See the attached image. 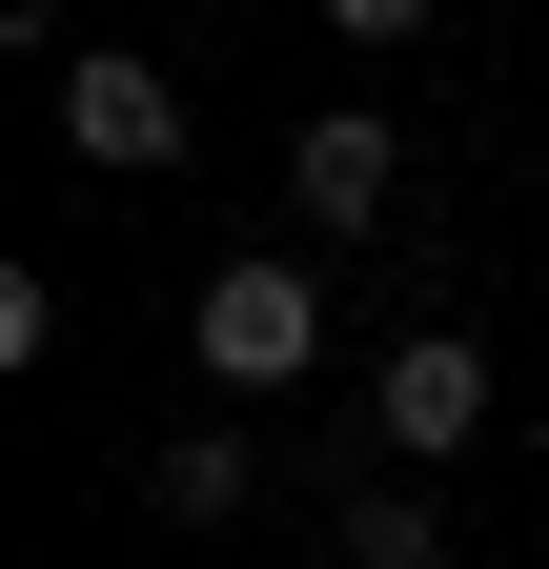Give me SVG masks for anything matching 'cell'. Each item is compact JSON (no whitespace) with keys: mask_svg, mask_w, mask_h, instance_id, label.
<instances>
[{"mask_svg":"<svg viewBox=\"0 0 549 569\" xmlns=\"http://www.w3.org/2000/svg\"><path fill=\"white\" fill-rule=\"evenodd\" d=\"M306 21H326V41H367V61H387V41H428V21H448V0H306Z\"/></svg>","mask_w":549,"mask_h":569,"instance_id":"7","label":"cell"},{"mask_svg":"<svg viewBox=\"0 0 549 569\" xmlns=\"http://www.w3.org/2000/svg\"><path fill=\"white\" fill-rule=\"evenodd\" d=\"M286 203H306V224H326V244H367V224H387V203H407V142H387L367 102H326V122L286 142Z\"/></svg>","mask_w":549,"mask_h":569,"instance_id":"4","label":"cell"},{"mask_svg":"<svg viewBox=\"0 0 549 569\" xmlns=\"http://www.w3.org/2000/svg\"><path fill=\"white\" fill-rule=\"evenodd\" d=\"M244 488H264V448H244L224 407H203V427H163V448H143V509H163V529H224Z\"/></svg>","mask_w":549,"mask_h":569,"instance_id":"5","label":"cell"},{"mask_svg":"<svg viewBox=\"0 0 549 569\" xmlns=\"http://www.w3.org/2000/svg\"><path fill=\"white\" fill-rule=\"evenodd\" d=\"M61 142L143 183V163H183V82H163V61H122V41H82V61H61Z\"/></svg>","mask_w":549,"mask_h":569,"instance_id":"3","label":"cell"},{"mask_svg":"<svg viewBox=\"0 0 549 569\" xmlns=\"http://www.w3.org/2000/svg\"><path fill=\"white\" fill-rule=\"evenodd\" d=\"M347 569H448V509L428 488H347Z\"/></svg>","mask_w":549,"mask_h":569,"instance_id":"6","label":"cell"},{"mask_svg":"<svg viewBox=\"0 0 549 569\" xmlns=\"http://www.w3.org/2000/svg\"><path fill=\"white\" fill-rule=\"evenodd\" d=\"M183 346H203V387H224V407H264V387H306V367H326V284H306L286 244H244V264H203Z\"/></svg>","mask_w":549,"mask_h":569,"instance_id":"1","label":"cell"},{"mask_svg":"<svg viewBox=\"0 0 549 569\" xmlns=\"http://www.w3.org/2000/svg\"><path fill=\"white\" fill-rule=\"evenodd\" d=\"M367 407H387V448H489V346H468V326H407L387 346V367H367Z\"/></svg>","mask_w":549,"mask_h":569,"instance_id":"2","label":"cell"}]
</instances>
